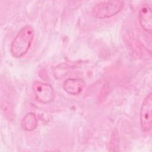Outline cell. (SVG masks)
Here are the masks:
<instances>
[{
  "instance_id": "277c9868",
  "label": "cell",
  "mask_w": 152,
  "mask_h": 152,
  "mask_svg": "<svg viewBox=\"0 0 152 152\" xmlns=\"http://www.w3.org/2000/svg\"><path fill=\"white\" fill-rule=\"evenodd\" d=\"M33 90L37 100L40 103H49L55 98L53 89L48 83L36 81L33 84Z\"/></svg>"
},
{
  "instance_id": "52a82bcc",
  "label": "cell",
  "mask_w": 152,
  "mask_h": 152,
  "mask_svg": "<svg viewBox=\"0 0 152 152\" xmlns=\"http://www.w3.org/2000/svg\"><path fill=\"white\" fill-rule=\"evenodd\" d=\"M21 126L23 128L27 131L34 130L37 125V121L36 115L33 112L27 113L21 120Z\"/></svg>"
},
{
  "instance_id": "6da1fadb",
  "label": "cell",
  "mask_w": 152,
  "mask_h": 152,
  "mask_svg": "<svg viewBox=\"0 0 152 152\" xmlns=\"http://www.w3.org/2000/svg\"><path fill=\"white\" fill-rule=\"evenodd\" d=\"M34 37V29L30 25H26L18 32L11 42L10 52L15 58L23 56L29 49Z\"/></svg>"
},
{
  "instance_id": "5b68a950",
  "label": "cell",
  "mask_w": 152,
  "mask_h": 152,
  "mask_svg": "<svg viewBox=\"0 0 152 152\" xmlns=\"http://www.w3.org/2000/svg\"><path fill=\"white\" fill-rule=\"evenodd\" d=\"M151 8L147 4H142L139 10L138 19L141 27L146 32L151 34L152 31Z\"/></svg>"
},
{
  "instance_id": "8992f818",
  "label": "cell",
  "mask_w": 152,
  "mask_h": 152,
  "mask_svg": "<svg viewBox=\"0 0 152 152\" xmlns=\"http://www.w3.org/2000/svg\"><path fill=\"white\" fill-rule=\"evenodd\" d=\"M84 86L85 82L83 79L69 78L64 81L63 88L68 94L77 95L82 91Z\"/></svg>"
},
{
  "instance_id": "3957f363",
  "label": "cell",
  "mask_w": 152,
  "mask_h": 152,
  "mask_svg": "<svg viewBox=\"0 0 152 152\" xmlns=\"http://www.w3.org/2000/svg\"><path fill=\"white\" fill-rule=\"evenodd\" d=\"M140 123L142 130L147 132L152 125V94L149 93L144 99L140 110Z\"/></svg>"
},
{
  "instance_id": "7a4b0ae2",
  "label": "cell",
  "mask_w": 152,
  "mask_h": 152,
  "mask_svg": "<svg viewBox=\"0 0 152 152\" xmlns=\"http://www.w3.org/2000/svg\"><path fill=\"white\" fill-rule=\"evenodd\" d=\"M124 5L123 1H103L96 3L91 11L93 17L103 19L112 17L120 12Z\"/></svg>"
}]
</instances>
